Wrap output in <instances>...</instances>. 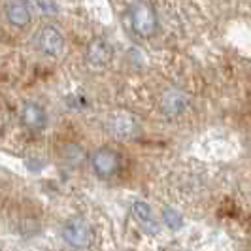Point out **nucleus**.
<instances>
[{"label": "nucleus", "mask_w": 251, "mask_h": 251, "mask_svg": "<svg viewBox=\"0 0 251 251\" xmlns=\"http://www.w3.org/2000/svg\"><path fill=\"white\" fill-rule=\"evenodd\" d=\"M21 123L32 130V132H40L48 126V113L46 110L36 104V102H26L21 110Z\"/></svg>", "instance_id": "8"}, {"label": "nucleus", "mask_w": 251, "mask_h": 251, "mask_svg": "<svg viewBox=\"0 0 251 251\" xmlns=\"http://www.w3.org/2000/svg\"><path fill=\"white\" fill-rule=\"evenodd\" d=\"M132 215H134V219H136L148 232H157L153 210H151V206L148 202H144V201L132 202Z\"/></svg>", "instance_id": "10"}, {"label": "nucleus", "mask_w": 251, "mask_h": 251, "mask_svg": "<svg viewBox=\"0 0 251 251\" xmlns=\"http://www.w3.org/2000/svg\"><path fill=\"white\" fill-rule=\"evenodd\" d=\"M34 2L40 8V12H44L46 15H55V13L59 12V8H57V4L53 0H34Z\"/></svg>", "instance_id": "13"}, {"label": "nucleus", "mask_w": 251, "mask_h": 251, "mask_svg": "<svg viewBox=\"0 0 251 251\" xmlns=\"http://www.w3.org/2000/svg\"><path fill=\"white\" fill-rule=\"evenodd\" d=\"M38 48L44 55L57 59L64 53V36L57 26L44 25L38 34Z\"/></svg>", "instance_id": "4"}, {"label": "nucleus", "mask_w": 251, "mask_h": 251, "mask_svg": "<svg viewBox=\"0 0 251 251\" xmlns=\"http://www.w3.org/2000/svg\"><path fill=\"white\" fill-rule=\"evenodd\" d=\"M189 108L187 95L179 89H166L161 97V110L166 117H177Z\"/></svg>", "instance_id": "6"}, {"label": "nucleus", "mask_w": 251, "mask_h": 251, "mask_svg": "<svg viewBox=\"0 0 251 251\" xmlns=\"http://www.w3.org/2000/svg\"><path fill=\"white\" fill-rule=\"evenodd\" d=\"M61 234L64 242L74 250H85L93 244V228L81 217L68 219L61 228Z\"/></svg>", "instance_id": "2"}, {"label": "nucleus", "mask_w": 251, "mask_h": 251, "mask_svg": "<svg viewBox=\"0 0 251 251\" xmlns=\"http://www.w3.org/2000/svg\"><path fill=\"white\" fill-rule=\"evenodd\" d=\"M4 15L8 23L17 28H25L32 23V13L25 0H10L4 8Z\"/></svg>", "instance_id": "7"}, {"label": "nucleus", "mask_w": 251, "mask_h": 251, "mask_svg": "<svg viewBox=\"0 0 251 251\" xmlns=\"http://www.w3.org/2000/svg\"><path fill=\"white\" fill-rule=\"evenodd\" d=\"M85 59L91 66L95 68H104L112 63L113 59V48L104 40V38H93L87 44L85 50Z\"/></svg>", "instance_id": "5"}, {"label": "nucleus", "mask_w": 251, "mask_h": 251, "mask_svg": "<svg viewBox=\"0 0 251 251\" xmlns=\"http://www.w3.org/2000/svg\"><path fill=\"white\" fill-rule=\"evenodd\" d=\"M63 159L70 166H79V164L85 161V151H83L81 146H77V144H66L63 150Z\"/></svg>", "instance_id": "11"}, {"label": "nucleus", "mask_w": 251, "mask_h": 251, "mask_svg": "<svg viewBox=\"0 0 251 251\" xmlns=\"http://www.w3.org/2000/svg\"><path fill=\"white\" fill-rule=\"evenodd\" d=\"M108 128H110V132H112L115 138H123V140L132 138L140 130L136 119L132 115H128V113H117V115H113L112 119H110V123H108Z\"/></svg>", "instance_id": "9"}, {"label": "nucleus", "mask_w": 251, "mask_h": 251, "mask_svg": "<svg viewBox=\"0 0 251 251\" xmlns=\"http://www.w3.org/2000/svg\"><path fill=\"white\" fill-rule=\"evenodd\" d=\"M128 19H130V28L140 38H151L157 32V28H159L155 8L151 6L150 2H146V0H136L130 6Z\"/></svg>", "instance_id": "1"}, {"label": "nucleus", "mask_w": 251, "mask_h": 251, "mask_svg": "<svg viewBox=\"0 0 251 251\" xmlns=\"http://www.w3.org/2000/svg\"><path fill=\"white\" fill-rule=\"evenodd\" d=\"M163 219H164V223H166V226L172 228V230H177V228H181V225H183L181 214L176 212V210H172V208H164Z\"/></svg>", "instance_id": "12"}, {"label": "nucleus", "mask_w": 251, "mask_h": 251, "mask_svg": "<svg viewBox=\"0 0 251 251\" xmlns=\"http://www.w3.org/2000/svg\"><path fill=\"white\" fill-rule=\"evenodd\" d=\"M91 168L95 172V176L100 179H108V177L115 176L121 168V157L117 151L112 148H99L97 151L91 153Z\"/></svg>", "instance_id": "3"}]
</instances>
